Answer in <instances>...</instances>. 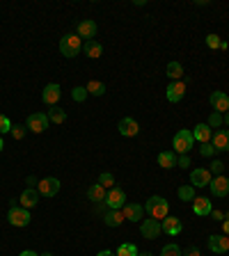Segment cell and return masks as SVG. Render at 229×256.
I'll return each mask as SVG.
<instances>
[{"label": "cell", "instance_id": "obj_7", "mask_svg": "<svg viewBox=\"0 0 229 256\" xmlns=\"http://www.w3.org/2000/svg\"><path fill=\"white\" fill-rule=\"evenodd\" d=\"M183 96H186V83L183 80H172L168 85V90H165V98L170 103H179V101H183Z\"/></svg>", "mask_w": 229, "mask_h": 256}, {"label": "cell", "instance_id": "obj_17", "mask_svg": "<svg viewBox=\"0 0 229 256\" xmlns=\"http://www.w3.org/2000/svg\"><path fill=\"white\" fill-rule=\"evenodd\" d=\"M122 213H124V218L131 219V222H140V219H142V215H145V206L126 201V203H124V208H122Z\"/></svg>", "mask_w": 229, "mask_h": 256}, {"label": "cell", "instance_id": "obj_51", "mask_svg": "<svg viewBox=\"0 0 229 256\" xmlns=\"http://www.w3.org/2000/svg\"><path fill=\"white\" fill-rule=\"evenodd\" d=\"M41 256H53V254H51V252H46V254H41Z\"/></svg>", "mask_w": 229, "mask_h": 256}, {"label": "cell", "instance_id": "obj_12", "mask_svg": "<svg viewBox=\"0 0 229 256\" xmlns=\"http://www.w3.org/2000/svg\"><path fill=\"white\" fill-rule=\"evenodd\" d=\"M160 229H163V234L168 236H179L183 231V222L174 215H168L165 219H160Z\"/></svg>", "mask_w": 229, "mask_h": 256}, {"label": "cell", "instance_id": "obj_4", "mask_svg": "<svg viewBox=\"0 0 229 256\" xmlns=\"http://www.w3.org/2000/svg\"><path fill=\"white\" fill-rule=\"evenodd\" d=\"M7 219L12 226H28L32 218H30V211H28V208H23V206H9Z\"/></svg>", "mask_w": 229, "mask_h": 256}, {"label": "cell", "instance_id": "obj_26", "mask_svg": "<svg viewBox=\"0 0 229 256\" xmlns=\"http://www.w3.org/2000/svg\"><path fill=\"white\" fill-rule=\"evenodd\" d=\"M124 213L122 211H108L106 213V218H103V222H106L108 226H119V224H124Z\"/></svg>", "mask_w": 229, "mask_h": 256}, {"label": "cell", "instance_id": "obj_30", "mask_svg": "<svg viewBox=\"0 0 229 256\" xmlns=\"http://www.w3.org/2000/svg\"><path fill=\"white\" fill-rule=\"evenodd\" d=\"M183 75V67L179 64V62H170L168 64V78L170 80H181Z\"/></svg>", "mask_w": 229, "mask_h": 256}, {"label": "cell", "instance_id": "obj_10", "mask_svg": "<svg viewBox=\"0 0 229 256\" xmlns=\"http://www.w3.org/2000/svg\"><path fill=\"white\" fill-rule=\"evenodd\" d=\"M209 103H211V108H213V112H229V96L225 94V91H213L211 96H209Z\"/></svg>", "mask_w": 229, "mask_h": 256}, {"label": "cell", "instance_id": "obj_43", "mask_svg": "<svg viewBox=\"0 0 229 256\" xmlns=\"http://www.w3.org/2000/svg\"><path fill=\"white\" fill-rule=\"evenodd\" d=\"M211 218H213V219H218V222H222V218H225V215H222L220 211H211Z\"/></svg>", "mask_w": 229, "mask_h": 256}, {"label": "cell", "instance_id": "obj_14", "mask_svg": "<svg viewBox=\"0 0 229 256\" xmlns=\"http://www.w3.org/2000/svg\"><path fill=\"white\" fill-rule=\"evenodd\" d=\"M60 96H62V90H60V85H55V83L46 85L44 91H41V101H44L46 106H51V108L60 101Z\"/></svg>", "mask_w": 229, "mask_h": 256}, {"label": "cell", "instance_id": "obj_27", "mask_svg": "<svg viewBox=\"0 0 229 256\" xmlns=\"http://www.w3.org/2000/svg\"><path fill=\"white\" fill-rule=\"evenodd\" d=\"M46 117H48V121H53V124H64L67 121V112L62 108H55V106L46 112Z\"/></svg>", "mask_w": 229, "mask_h": 256}, {"label": "cell", "instance_id": "obj_20", "mask_svg": "<svg viewBox=\"0 0 229 256\" xmlns=\"http://www.w3.org/2000/svg\"><path fill=\"white\" fill-rule=\"evenodd\" d=\"M211 211H213V206H211V201H209L206 197H195V199H192V213H195V215L206 218V215H211Z\"/></svg>", "mask_w": 229, "mask_h": 256}, {"label": "cell", "instance_id": "obj_47", "mask_svg": "<svg viewBox=\"0 0 229 256\" xmlns=\"http://www.w3.org/2000/svg\"><path fill=\"white\" fill-rule=\"evenodd\" d=\"M96 256H114V254H113V252H110V249H101V252H99V254H96Z\"/></svg>", "mask_w": 229, "mask_h": 256}, {"label": "cell", "instance_id": "obj_42", "mask_svg": "<svg viewBox=\"0 0 229 256\" xmlns=\"http://www.w3.org/2000/svg\"><path fill=\"white\" fill-rule=\"evenodd\" d=\"M186 256H199V247H195V245H191V247L186 249Z\"/></svg>", "mask_w": 229, "mask_h": 256}, {"label": "cell", "instance_id": "obj_45", "mask_svg": "<svg viewBox=\"0 0 229 256\" xmlns=\"http://www.w3.org/2000/svg\"><path fill=\"white\" fill-rule=\"evenodd\" d=\"M222 234L229 236V219H222Z\"/></svg>", "mask_w": 229, "mask_h": 256}, {"label": "cell", "instance_id": "obj_44", "mask_svg": "<svg viewBox=\"0 0 229 256\" xmlns=\"http://www.w3.org/2000/svg\"><path fill=\"white\" fill-rule=\"evenodd\" d=\"M37 179H35V176H28V188H37Z\"/></svg>", "mask_w": 229, "mask_h": 256}, {"label": "cell", "instance_id": "obj_41", "mask_svg": "<svg viewBox=\"0 0 229 256\" xmlns=\"http://www.w3.org/2000/svg\"><path fill=\"white\" fill-rule=\"evenodd\" d=\"M188 165H191V156H188V153H186V156H179V163H176V167L188 169Z\"/></svg>", "mask_w": 229, "mask_h": 256}, {"label": "cell", "instance_id": "obj_8", "mask_svg": "<svg viewBox=\"0 0 229 256\" xmlns=\"http://www.w3.org/2000/svg\"><path fill=\"white\" fill-rule=\"evenodd\" d=\"M48 117H46L44 112H35L28 117V121H25V128L28 130H32V133H44L46 128H48Z\"/></svg>", "mask_w": 229, "mask_h": 256}, {"label": "cell", "instance_id": "obj_48", "mask_svg": "<svg viewBox=\"0 0 229 256\" xmlns=\"http://www.w3.org/2000/svg\"><path fill=\"white\" fill-rule=\"evenodd\" d=\"M222 124H225V126L229 128V112H225V114H222Z\"/></svg>", "mask_w": 229, "mask_h": 256}, {"label": "cell", "instance_id": "obj_37", "mask_svg": "<svg viewBox=\"0 0 229 256\" xmlns=\"http://www.w3.org/2000/svg\"><path fill=\"white\" fill-rule=\"evenodd\" d=\"M211 174H215V176H222V172H225V163L222 160H213L211 163V169H209Z\"/></svg>", "mask_w": 229, "mask_h": 256}, {"label": "cell", "instance_id": "obj_49", "mask_svg": "<svg viewBox=\"0 0 229 256\" xmlns=\"http://www.w3.org/2000/svg\"><path fill=\"white\" fill-rule=\"evenodd\" d=\"M5 149V140H2V135H0V151Z\"/></svg>", "mask_w": 229, "mask_h": 256}, {"label": "cell", "instance_id": "obj_25", "mask_svg": "<svg viewBox=\"0 0 229 256\" xmlns=\"http://www.w3.org/2000/svg\"><path fill=\"white\" fill-rule=\"evenodd\" d=\"M106 195H108L106 188H101L99 183H94V185H92V188L87 190V199H90V201H94L96 206L106 201Z\"/></svg>", "mask_w": 229, "mask_h": 256}, {"label": "cell", "instance_id": "obj_40", "mask_svg": "<svg viewBox=\"0 0 229 256\" xmlns=\"http://www.w3.org/2000/svg\"><path fill=\"white\" fill-rule=\"evenodd\" d=\"M9 135L14 137V140H23V137H25V128H23V126H14V124H12V130H9Z\"/></svg>", "mask_w": 229, "mask_h": 256}, {"label": "cell", "instance_id": "obj_46", "mask_svg": "<svg viewBox=\"0 0 229 256\" xmlns=\"http://www.w3.org/2000/svg\"><path fill=\"white\" fill-rule=\"evenodd\" d=\"M19 256H39V254H37V252H32V249H23Z\"/></svg>", "mask_w": 229, "mask_h": 256}, {"label": "cell", "instance_id": "obj_16", "mask_svg": "<svg viewBox=\"0 0 229 256\" xmlns=\"http://www.w3.org/2000/svg\"><path fill=\"white\" fill-rule=\"evenodd\" d=\"M39 192H37V188H25L21 192V197H19V201H21V206L23 208H28V211H30V208H35V206H37L39 203Z\"/></svg>", "mask_w": 229, "mask_h": 256}, {"label": "cell", "instance_id": "obj_31", "mask_svg": "<svg viewBox=\"0 0 229 256\" xmlns=\"http://www.w3.org/2000/svg\"><path fill=\"white\" fill-rule=\"evenodd\" d=\"M179 199L181 201H192L195 199V188L192 185H181L179 188Z\"/></svg>", "mask_w": 229, "mask_h": 256}, {"label": "cell", "instance_id": "obj_2", "mask_svg": "<svg viewBox=\"0 0 229 256\" xmlns=\"http://www.w3.org/2000/svg\"><path fill=\"white\" fill-rule=\"evenodd\" d=\"M192 144H195V137H192L191 130H176L174 137H172V151H174L176 156H186V153H191Z\"/></svg>", "mask_w": 229, "mask_h": 256}, {"label": "cell", "instance_id": "obj_19", "mask_svg": "<svg viewBox=\"0 0 229 256\" xmlns=\"http://www.w3.org/2000/svg\"><path fill=\"white\" fill-rule=\"evenodd\" d=\"M119 133H122L124 137H135L137 133H140V124H137L133 117H126V119L119 121Z\"/></svg>", "mask_w": 229, "mask_h": 256}, {"label": "cell", "instance_id": "obj_36", "mask_svg": "<svg viewBox=\"0 0 229 256\" xmlns=\"http://www.w3.org/2000/svg\"><path fill=\"white\" fill-rule=\"evenodd\" d=\"M199 153H202V156H204V158H211V156H215V149H213V144H211V142L202 144V146H199Z\"/></svg>", "mask_w": 229, "mask_h": 256}, {"label": "cell", "instance_id": "obj_11", "mask_svg": "<svg viewBox=\"0 0 229 256\" xmlns=\"http://www.w3.org/2000/svg\"><path fill=\"white\" fill-rule=\"evenodd\" d=\"M211 179H213V174L209 172V169H204V167H197V169H192L191 172L192 188H206V185L211 183Z\"/></svg>", "mask_w": 229, "mask_h": 256}, {"label": "cell", "instance_id": "obj_3", "mask_svg": "<svg viewBox=\"0 0 229 256\" xmlns=\"http://www.w3.org/2000/svg\"><path fill=\"white\" fill-rule=\"evenodd\" d=\"M80 51H83V41L78 35H64L60 39V53L64 57H76Z\"/></svg>", "mask_w": 229, "mask_h": 256}, {"label": "cell", "instance_id": "obj_6", "mask_svg": "<svg viewBox=\"0 0 229 256\" xmlns=\"http://www.w3.org/2000/svg\"><path fill=\"white\" fill-rule=\"evenodd\" d=\"M37 192L41 197H55L60 192V179H55V176L41 179V181L37 183Z\"/></svg>", "mask_w": 229, "mask_h": 256}, {"label": "cell", "instance_id": "obj_23", "mask_svg": "<svg viewBox=\"0 0 229 256\" xmlns=\"http://www.w3.org/2000/svg\"><path fill=\"white\" fill-rule=\"evenodd\" d=\"M176 163H179V156L174 151H160L158 153V165L163 169H172V167H176Z\"/></svg>", "mask_w": 229, "mask_h": 256}, {"label": "cell", "instance_id": "obj_5", "mask_svg": "<svg viewBox=\"0 0 229 256\" xmlns=\"http://www.w3.org/2000/svg\"><path fill=\"white\" fill-rule=\"evenodd\" d=\"M124 203H126V192H124L122 188L108 190V195H106V206L110 208V211H122Z\"/></svg>", "mask_w": 229, "mask_h": 256}, {"label": "cell", "instance_id": "obj_34", "mask_svg": "<svg viewBox=\"0 0 229 256\" xmlns=\"http://www.w3.org/2000/svg\"><path fill=\"white\" fill-rule=\"evenodd\" d=\"M87 96H90V94H87V90H85V87H74V90H71V98H74L76 103H83Z\"/></svg>", "mask_w": 229, "mask_h": 256}, {"label": "cell", "instance_id": "obj_13", "mask_svg": "<svg viewBox=\"0 0 229 256\" xmlns=\"http://www.w3.org/2000/svg\"><path fill=\"white\" fill-rule=\"evenodd\" d=\"M206 245H209V249H211L213 254H225V252H229V236H225V234L211 236Z\"/></svg>", "mask_w": 229, "mask_h": 256}, {"label": "cell", "instance_id": "obj_28", "mask_svg": "<svg viewBox=\"0 0 229 256\" xmlns=\"http://www.w3.org/2000/svg\"><path fill=\"white\" fill-rule=\"evenodd\" d=\"M85 90H87V94H92V96H103V94H106V85L101 83V80H90V83L85 85Z\"/></svg>", "mask_w": 229, "mask_h": 256}, {"label": "cell", "instance_id": "obj_18", "mask_svg": "<svg viewBox=\"0 0 229 256\" xmlns=\"http://www.w3.org/2000/svg\"><path fill=\"white\" fill-rule=\"evenodd\" d=\"M78 37L85 39V41H90V39L96 37V21L85 18V21L78 23Z\"/></svg>", "mask_w": 229, "mask_h": 256}, {"label": "cell", "instance_id": "obj_33", "mask_svg": "<svg viewBox=\"0 0 229 256\" xmlns=\"http://www.w3.org/2000/svg\"><path fill=\"white\" fill-rule=\"evenodd\" d=\"M181 247L179 245H174V242H170V245H165V247L160 249V256H181Z\"/></svg>", "mask_w": 229, "mask_h": 256}, {"label": "cell", "instance_id": "obj_1", "mask_svg": "<svg viewBox=\"0 0 229 256\" xmlns=\"http://www.w3.org/2000/svg\"><path fill=\"white\" fill-rule=\"evenodd\" d=\"M145 211L149 213V218L152 219H165L170 215V201L168 199H163V197H158V195H153V197H149L147 199V203H145Z\"/></svg>", "mask_w": 229, "mask_h": 256}, {"label": "cell", "instance_id": "obj_24", "mask_svg": "<svg viewBox=\"0 0 229 256\" xmlns=\"http://www.w3.org/2000/svg\"><path fill=\"white\" fill-rule=\"evenodd\" d=\"M83 53L87 55V57H92V60H99L101 53H103V46H101L99 41L90 39V41H85L83 44Z\"/></svg>", "mask_w": 229, "mask_h": 256}, {"label": "cell", "instance_id": "obj_38", "mask_svg": "<svg viewBox=\"0 0 229 256\" xmlns=\"http://www.w3.org/2000/svg\"><path fill=\"white\" fill-rule=\"evenodd\" d=\"M206 124H209V128H218V126H222V114H220V112H213L211 117H209V121H206Z\"/></svg>", "mask_w": 229, "mask_h": 256}, {"label": "cell", "instance_id": "obj_39", "mask_svg": "<svg viewBox=\"0 0 229 256\" xmlns=\"http://www.w3.org/2000/svg\"><path fill=\"white\" fill-rule=\"evenodd\" d=\"M220 37H218V35H209V37H206V46H209V48H211V51H215V48H220Z\"/></svg>", "mask_w": 229, "mask_h": 256}, {"label": "cell", "instance_id": "obj_35", "mask_svg": "<svg viewBox=\"0 0 229 256\" xmlns=\"http://www.w3.org/2000/svg\"><path fill=\"white\" fill-rule=\"evenodd\" d=\"M9 130H12V121H9V117L0 114V135H5V133H9Z\"/></svg>", "mask_w": 229, "mask_h": 256}, {"label": "cell", "instance_id": "obj_15", "mask_svg": "<svg viewBox=\"0 0 229 256\" xmlns=\"http://www.w3.org/2000/svg\"><path fill=\"white\" fill-rule=\"evenodd\" d=\"M209 188H211V195L213 197H227L229 195V179L227 176H215V179H211Z\"/></svg>", "mask_w": 229, "mask_h": 256}, {"label": "cell", "instance_id": "obj_50", "mask_svg": "<svg viewBox=\"0 0 229 256\" xmlns=\"http://www.w3.org/2000/svg\"><path fill=\"white\" fill-rule=\"evenodd\" d=\"M137 256H153L152 252H142V254H137Z\"/></svg>", "mask_w": 229, "mask_h": 256}, {"label": "cell", "instance_id": "obj_9", "mask_svg": "<svg viewBox=\"0 0 229 256\" xmlns=\"http://www.w3.org/2000/svg\"><path fill=\"white\" fill-rule=\"evenodd\" d=\"M140 234H142V238H147V240H153V238H158L160 234H163V229H160V222L158 219H142V224H140Z\"/></svg>", "mask_w": 229, "mask_h": 256}, {"label": "cell", "instance_id": "obj_21", "mask_svg": "<svg viewBox=\"0 0 229 256\" xmlns=\"http://www.w3.org/2000/svg\"><path fill=\"white\" fill-rule=\"evenodd\" d=\"M211 144L215 151H229V130H215Z\"/></svg>", "mask_w": 229, "mask_h": 256}, {"label": "cell", "instance_id": "obj_29", "mask_svg": "<svg viewBox=\"0 0 229 256\" xmlns=\"http://www.w3.org/2000/svg\"><path fill=\"white\" fill-rule=\"evenodd\" d=\"M140 252H137V247L133 245V242H122L119 247H117V254L114 256H137Z\"/></svg>", "mask_w": 229, "mask_h": 256}, {"label": "cell", "instance_id": "obj_22", "mask_svg": "<svg viewBox=\"0 0 229 256\" xmlns=\"http://www.w3.org/2000/svg\"><path fill=\"white\" fill-rule=\"evenodd\" d=\"M192 137L197 140V142L206 144V142H211V137H213V133H211V128H209V124H197V126L191 130Z\"/></svg>", "mask_w": 229, "mask_h": 256}, {"label": "cell", "instance_id": "obj_32", "mask_svg": "<svg viewBox=\"0 0 229 256\" xmlns=\"http://www.w3.org/2000/svg\"><path fill=\"white\" fill-rule=\"evenodd\" d=\"M99 185L101 188H106V190H113L114 188V176L110 172H103L99 176Z\"/></svg>", "mask_w": 229, "mask_h": 256}]
</instances>
